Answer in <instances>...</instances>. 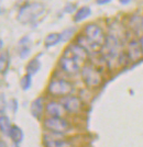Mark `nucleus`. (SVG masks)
<instances>
[{"instance_id": "nucleus-30", "label": "nucleus", "mask_w": 143, "mask_h": 147, "mask_svg": "<svg viewBox=\"0 0 143 147\" xmlns=\"http://www.w3.org/2000/svg\"><path fill=\"white\" fill-rule=\"evenodd\" d=\"M2 47H3V41L0 38V52H1V49H2Z\"/></svg>"}, {"instance_id": "nucleus-31", "label": "nucleus", "mask_w": 143, "mask_h": 147, "mask_svg": "<svg viewBox=\"0 0 143 147\" xmlns=\"http://www.w3.org/2000/svg\"><path fill=\"white\" fill-rule=\"evenodd\" d=\"M120 2H122V3H123V5H127V3H129V2H130V1H120Z\"/></svg>"}, {"instance_id": "nucleus-32", "label": "nucleus", "mask_w": 143, "mask_h": 147, "mask_svg": "<svg viewBox=\"0 0 143 147\" xmlns=\"http://www.w3.org/2000/svg\"><path fill=\"white\" fill-rule=\"evenodd\" d=\"M1 12H2V10H1V8H0V14H1Z\"/></svg>"}, {"instance_id": "nucleus-10", "label": "nucleus", "mask_w": 143, "mask_h": 147, "mask_svg": "<svg viewBox=\"0 0 143 147\" xmlns=\"http://www.w3.org/2000/svg\"><path fill=\"white\" fill-rule=\"evenodd\" d=\"M64 54L74 57L75 59H77V61H79V63H81V64H84V63L86 61L88 55H89L85 49H83L81 46H79L78 44H76L75 42L74 43H70L68 46L65 49Z\"/></svg>"}, {"instance_id": "nucleus-15", "label": "nucleus", "mask_w": 143, "mask_h": 147, "mask_svg": "<svg viewBox=\"0 0 143 147\" xmlns=\"http://www.w3.org/2000/svg\"><path fill=\"white\" fill-rule=\"evenodd\" d=\"M9 137L11 138V141L13 142V144L16 146L20 145L23 138H24V133L23 131L21 129V127H19L18 125H12L11 127V131H10V134H9Z\"/></svg>"}, {"instance_id": "nucleus-5", "label": "nucleus", "mask_w": 143, "mask_h": 147, "mask_svg": "<svg viewBox=\"0 0 143 147\" xmlns=\"http://www.w3.org/2000/svg\"><path fill=\"white\" fill-rule=\"evenodd\" d=\"M43 126L50 133L61 135L67 133L72 127L70 123L64 117H45L43 120Z\"/></svg>"}, {"instance_id": "nucleus-8", "label": "nucleus", "mask_w": 143, "mask_h": 147, "mask_svg": "<svg viewBox=\"0 0 143 147\" xmlns=\"http://www.w3.org/2000/svg\"><path fill=\"white\" fill-rule=\"evenodd\" d=\"M108 29H109V30H108V33H107V34L115 36L122 44L125 43V42H127V41H129V38H128L129 31H128L127 28L123 26L122 23L117 22V21H113V22L110 23Z\"/></svg>"}, {"instance_id": "nucleus-3", "label": "nucleus", "mask_w": 143, "mask_h": 147, "mask_svg": "<svg viewBox=\"0 0 143 147\" xmlns=\"http://www.w3.org/2000/svg\"><path fill=\"white\" fill-rule=\"evenodd\" d=\"M81 76L84 84L90 89L98 88L102 84L101 71L96 66L91 65V64H85L81 67Z\"/></svg>"}, {"instance_id": "nucleus-9", "label": "nucleus", "mask_w": 143, "mask_h": 147, "mask_svg": "<svg viewBox=\"0 0 143 147\" xmlns=\"http://www.w3.org/2000/svg\"><path fill=\"white\" fill-rule=\"evenodd\" d=\"M64 135L50 133L43 136L44 147H72V144L68 141L64 140Z\"/></svg>"}, {"instance_id": "nucleus-26", "label": "nucleus", "mask_w": 143, "mask_h": 147, "mask_svg": "<svg viewBox=\"0 0 143 147\" xmlns=\"http://www.w3.org/2000/svg\"><path fill=\"white\" fill-rule=\"evenodd\" d=\"M8 107H9V109L11 110L12 113H17L18 112V109H19V102L17 99H11L10 101H9V103H8Z\"/></svg>"}, {"instance_id": "nucleus-13", "label": "nucleus", "mask_w": 143, "mask_h": 147, "mask_svg": "<svg viewBox=\"0 0 143 147\" xmlns=\"http://www.w3.org/2000/svg\"><path fill=\"white\" fill-rule=\"evenodd\" d=\"M45 113L47 117H63L65 110L60 101H50L45 105Z\"/></svg>"}, {"instance_id": "nucleus-18", "label": "nucleus", "mask_w": 143, "mask_h": 147, "mask_svg": "<svg viewBox=\"0 0 143 147\" xmlns=\"http://www.w3.org/2000/svg\"><path fill=\"white\" fill-rule=\"evenodd\" d=\"M41 66H42V64H41L40 59L37 57H34L28 63V65L25 67V71L30 76H34V75H37L39 73V70L41 69Z\"/></svg>"}, {"instance_id": "nucleus-6", "label": "nucleus", "mask_w": 143, "mask_h": 147, "mask_svg": "<svg viewBox=\"0 0 143 147\" xmlns=\"http://www.w3.org/2000/svg\"><path fill=\"white\" fill-rule=\"evenodd\" d=\"M58 67L61 68V70L66 75L75 76V75L81 73L83 64L79 63L77 59H75L74 57L63 53L61 58L58 59Z\"/></svg>"}, {"instance_id": "nucleus-21", "label": "nucleus", "mask_w": 143, "mask_h": 147, "mask_svg": "<svg viewBox=\"0 0 143 147\" xmlns=\"http://www.w3.org/2000/svg\"><path fill=\"white\" fill-rule=\"evenodd\" d=\"M20 87H21V89L23 91H28L32 87V76L25 74L24 76L21 78V80H20Z\"/></svg>"}, {"instance_id": "nucleus-4", "label": "nucleus", "mask_w": 143, "mask_h": 147, "mask_svg": "<svg viewBox=\"0 0 143 147\" xmlns=\"http://www.w3.org/2000/svg\"><path fill=\"white\" fill-rule=\"evenodd\" d=\"M81 34L86 37L90 43H93L94 45L102 49V46L105 44V41H106L107 34H105L104 29L99 24H97L95 22L87 23L84 26Z\"/></svg>"}, {"instance_id": "nucleus-1", "label": "nucleus", "mask_w": 143, "mask_h": 147, "mask_svg": "<svg viewBox=\"0 0 143 147\" xmlns=\"http://www.w3.org/2000/svg\"><path fill=\"white\" fill-rule=\"evenodd\" d=\"M45 7L41 2H26L20 8L17 20L22 24H29L35 22L41 16L44 14Z\"/></svg>"}, {"instance_id": "nucleus-24", "label": "nucleus", "mask_w": 143, "mask_h": 147, "mask_svg": "<svg viewBox=\"0 0 143 147\" xmlns=\"http://www.w3.org/2000/svg\"><path fill=\"white\" fill-rule=\"evenodd\" d=\"M77 10H78L77 9V3H73V2H67L64 7V12L65 13H74Z\"/></svg>"}, {"instance_id": "nucleus-16", "label": "nucleus", "mask_w": 143, "mask_h": 147, "mask_svg": "<svg viewBox=\"0 0 143 147\" xmlns=\"http://www.w3.org/2000/svg\"><path fill=\"white\" fill-rule=\"evenodd\" d=\"M10 67V54L8 51L0 53V75H6Z\"/></svg>"}, {"instance_id": "nucleus-27", "label": "nucleus", "mask_w": 143, "mask_h": 147, "mask_svg": "<svg viewBox=\"0 0 143 147\" xmlns=\"http://www.w3.org/2000/svg\"><path fill=\"white\" fill-rule=\"evenodd\" d=\"M109 2H110V0H98L97 1L98 5H106V3H109Z\"/></svg>"}, {"instance_id": "nucleus-7", "label": "nucleus", "mask_w": 143, "mask_h": 147, "mask_svg": "<svg viewBox=\"0 0 143 147\" xmlns=\"http://www.w3.org/2000/svg\"><path fill=\"white\" fill-rule=\"evenodd\" d=\"M61 104L63 105L65 112L69 114H78L84 109V102L79 97L70 94L67 97H64L60 100Z\"/></svg>"}, {"instance_id": "nucleus-11", "label": "nucleus", "mask_w": 143, "mask_h": 147, "mask_svg": "<svg viewBox=\"0 0 143 147\" xmlns=\"http://www.w3.org/2000/svg\"><path fill=\"white\" fill-rule=\"evenodd\" d=\"M125 54H127L130 61H137L142 57L143 53L138 38H132V40L128 41Z\"/></svg>"}, {"instance_id": "nucleus-17", "label": "nucleus", "mask_w": 143, "mask_h": 147, "mask_svg": "<svg viewBox=\"0 0 143 147\" xmlns=\"http://www.w3.org/2000/svg\"><path fill=\"white\" fill-rule=\"evenodd\" d=\"M90 16H91V9L88 6H84V7H81V8H79V9L75 12L74 21L76 23H78V22H81V21L88 19Z\"/></svg>"}, {"instance_id": "nucleus-33", "label": "nucleus", "mask_w": 143, "mask_h": 147, "mask_svg": "<svg viewBox=\"0 0 143 147\" xmlns=\"http://www.w3.org/2000/svg\"><path fill=\"white\" fill-rule=\"evenodd\" d=\"M142 25H143V16H142Z\"/></svg>"}, {"instance_id": "nucleus-28", "label": "nucleus", "mask_w": 143, "mask_h": 147, "mask_svg": "<svg viewBox=\"0 0 143 147\" xmlns=\"http://www.w3.org/2000/svg\"><path fill=\"white\" fill-rule=\"evenodd\" d=\"M138 40H139V43H140V46H141V49H142V53H143V34Z\"/></svg>"}, {"instance_id": "nucleus-19", "label": "nucleus", "mask_w": 143, "mask_h": 147, "mask_svg": "<svg viewBox=\"0 0 143 147\" xmlns=\"http://www.w3.org/2000/svg\"><path fill=\"white\" fill-rule=\"evenodd\" d=\"M60 42H62L61 33H50L44 38V46L46 49H50V47L57 45Z\"/></svg>"}, {"instance_id": "nucleus-25", "label": "nucleus", "mask_w": 143, "mask_h": 147, "mask_svg": "<svg viewBox=\"0 0 143 147\" xmlns=\"http://www.w3.org/2000/svg\"><path fill=\"white\" fill-rule=\"evenodd\" d=\"M7 102H6V97L3 93H0V117L1 115H5V112H6L7 108Z\"/></svg>"}, {"instance_id": "nucleus-29", "label": "nucleus", "mask_w": 143, "mask_h": 147, "mask_svg": "<svg viewBox=\"0 0 143 147\" xmlns=\"http://www.w3.org/2000/svg\"><path fill=\"white\" fill-rule=\"evenodd\" d=\"M0 147H9V146H8V144L5 141H1L0 140Z\"/></svg>"}, {"instance_id": "nucleus-2", "label": "nucleus", "mask_w": 143, "mask_h": 147, "mask_svg": "<svg viewBox=\"0 0 143 147\" xmlns=\"http://www.w3.org/2000/svg\"><path fill=\"white\" fill-rule=\"evenodd\" d=\"M74 91V86L69 80L61 77H54L47 85V93L55 98H64L70 96Z\"/></svg>"}, {"instance_id": "nucleus-14", "label": "nucleus", "mask_w": 143, "mask_h": 147, "mask_svg": "<svg viewBox=\"0 0 143 147\" xmlns=\"http://www.w3.org/2000/svg\"><path fill=\"white\" fill-rule=\"evenodd\" d=\"M45 111L44 105V98L43 97H37L31 102L30 105V113L35 120H41L43 117V113Z\"/></svg>"}, {"instance_id": "nucleus-20", "label": "nucleus", "mask_w": 143, "mask_h": 147, "mask_svg": "<svg viewBox=\"0 0 143 147\" xmlns=\"http://www.w3.org/2000/svg\"><path fill=\"white\" fill-rule=\"evenodd\" d=\"M11 127H12V124L10 122V119L7 117L6 114L1 115L0 117V132L5 136H9Z\"/></svg>"}, {"instance_id": "nucleus-22", "label": "nucleus", "mask_w": 143, "mask_h": 147, "mask_svg": "<svg viewBox=\"0 0 143 147\" xmlns=\"http://www.w3.org/2000/svg\"><path fill=\"white\" fill-rule=\"evenodd\" d=\"M76 33V29L75 28H68V29H65L61 33V38H62V42H68L70 38H73V36Z\"/></svg>"}, {"instance_id": "nucleus-23", "label": "nucleus", "mask_w": 143, "mask_h": 147, "mask_svg": "<svg viewBox=\"0 0 143 147\" xmlns=\"http://www.w3.org/2000/svg\"><path fill=\"white\" fill-rule=\"evenodd\" d=\"M31 53V45H18V54L21 59H25Z\"/></svg>"}, {"instance_id": "nucleus-12", "label": "nucleus", "mask_w": 143, "mask_h": 147, "mask_svg": "<svg viewBox=\"0 0 143 147\" xmlns=\"http://www.w3.org/2000/svg\"><path fill=\"white\" fill-rule=\"evenodd\" d=\"M128 31H131L134 35L141 36L143 33V25H142V16H139L138 13H132L129 16V22H128Z\"/></svg>"}]
</instances>
